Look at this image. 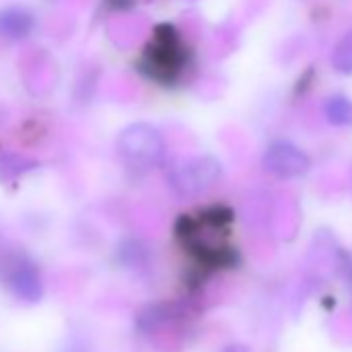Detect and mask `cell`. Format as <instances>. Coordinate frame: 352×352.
<instances>
[{
	"label": "cell",
	"instance_id": "cell-4",
	"mask_svg": "<svg viewBox=\"0 0 352 352\" xmlns=\"http://www.w3.org/2000/svg\"><path fill=\"white\" fill-rule=\"evenodd\" d=\"M325 116L333 124H342V126L352 124V102L342 96L329 98L325 104Z\"/></svg>",
	"mask_w": 352,
	"mask_h": 352
},
{
	"label": "cell",
	"instance_id": "cell-3",
	"mask_svg": "<svg viewBox=\"0 0 352 352\" xmlns=\"http://www.w3.org/2000/svg\"><path fill=\"white\" fill-rule=\"evenodd\" d=\"M220 174V164L212 157H197L185 164L174 176V183L185 193H199L208 189Z\"/></svg>",
	"mask_w": 352,
	"mask_h": 352
},
{
	"label": "cell",
	"instance_id": "cell-6",
	"mask_svg": "<svg viewBox=\"0 0 352 352\" xmlns=\"http://www.w3.org/2000/svg\"><path fill=\"white\" fill-rule=\"evenodd\" d=\"M224 352H245V348H241V346H230V348H226Z\"/></svg>",
	"mask_w": 352,
	"mask_h": 352
},
{
	"label": "cell",
	"instance_id": "cell-1",
	"mask_svg": "<svg viewBox=\"0 0 352 352\" xmlns=\"http://www.w3.org/2000/svg\"><path fill=\"white\" fill-rule=\"evenodd\" d=\"M124 153L137 164H155L164 155V141L155 129L137 124L124 137Z\"/></svg>",
	"mask_w": 352,
	"mask_h": 352
},
{
	"label": "cell",
	"instance_id": "cell-5",
	"mask_svg": "<svg viewBox=\"0 0 352 352\" xmlns=\"http://www.w3.org/2000/svg\"><path fill=\"white\" fill-rule=\"evenodd\" d=\"M13 288L15 292L25 298V300H38L42 296V286H40V280L34 276V274H28V272H19L13 280Z\"/></svg>",
	"mask_w": 352,
	"mask_h": 352
},
{
	"label": "cell",
	"instance_id": "cell-2",
	"mask_svg": "<svg viewBox=\"0 0 352 352\" xmlns=\"http://www.w3.org/2000/svg\"><path fill=\"white\" fill-rule=\"evenodd\" d=\"M263 166L282 179H290V176H300L309 170L311 162L309 157L296 149L290 143H274L265 155H263Z\"/></svg>",
	"mask_w": 352,
	"mask_h": 352
}]
</instances>
